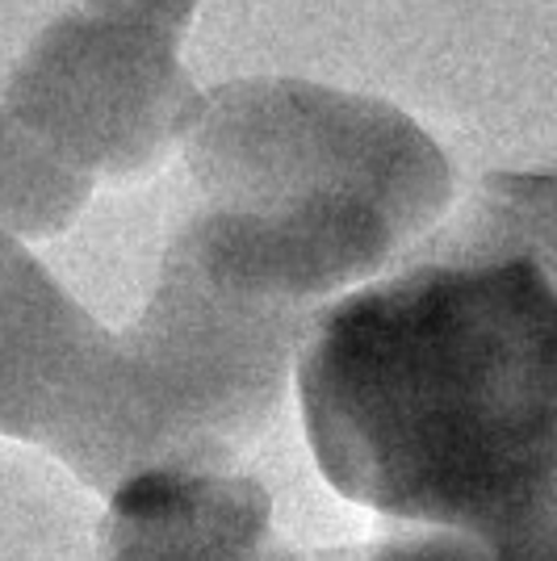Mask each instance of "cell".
Instances as JSON below:
<instances>
[{
	"mask_svg": "<svg viewBox=\"0 0 557 561\" xmlns=\"http://www.w3.org/2000/svg\"><path fill=\"white\" fill-rule=\"evenodd\" d=\"M101 561H298L273 540V499L252 478L147 469L110 494Z\"/></svg>",
	"mask_w": 557,
	"mask_h": 561,
	"instance_id": "8992f818",
	"label": "cell"
},
{
	"mask_svg": "<svg viewBox=\"0 0 557 561\" xmlns=\"http://www.w3.org/2000/svg\"><path fill=\"white\" fill-rule=\"evenodd\" d=\"M298 398L344 499L495 561H557V172H495L386 277L315 310Z\"/></svg>",
	"mask_w": 557,
	"mask_h": 561,
	"instance_id": "6da1fadb",
	"label": "cell"
},
{
	"mask_svg": "<svg viewBox=\"0 0 557 561\" xmlns=\"http://www.w3.org/2000/svg\"><path fill=\"white\" fill-rule=\"evenodd\" d=\"M197 210L177 243L231 289L315 314L436 231L453 168L390 101L315 80H235L185 139Z\"/></svg>",
	"mask_w": 557,
	"mask_h": 561,
	"instance_id": "7a4b0ae2",
	"label": "cell"
},
{
	"mask_svg": "<svg viewBox=\"0 0 557 561\" xmlns=\"http://www.w3.org/2000/svg\"><path fill=\"white\" fill-rule=\"evenodd\" d=\"M310 319L223 285L172 239L139 323L117 331L105 394L64 466L96 494L147 469L227 473L277 415Z\"/></svg>",
	"mask_w": 557,
	"mask_h": 561,
	"instance_id": "3957f363",
	"label": "cell"
},
{
	"mask_svg": "<svg viewBox=\"0 0 557 561\" xmlns=\"http://www.w3.org/2000/svg\"><path fill=\"white\" fill-rule=\"evenodd\" d=\"M197 0H84L25 47L4 110L80 181L156 168L206 110L181 68Z\"/></svg>",
	"mask_w": 557,
	"mask_h": 561,
	"instance_id": "277c9868",
	"label": "cell"
},
{
	"mask_svg": "<svg viewBox=\"0 0 557 561\" xmlns=\"http://www.w3.org/2000/svg\"><path fill=\"white\" fill-rule=\"evenodd\" d=\"M298 561H495L487 545H478L465 533L448 528H416V533H395L365 545H344V549H323V553H298Z\"/></svg>",
	"mask_w": 557,
	"mask_h": 561,
	"instance_id": "ba28073f",
	"label": "cell"
},
{
	"mask_svg": "<svg viewBox=\"0 0 557 561\" xmlns=\"http://www.w3.org/2000/svg\"><path fill=\"white\" fill-rule=\"evenodd\" d=\"M89 202V181L50 160L0 101V231L59 234Z\"/></svg>",
	"mask_w": 557,
	"mask_h": 561,
	"instance_id": "52a82bcc",
	"label": "cell"
},
{
	"mask_svg": "<svg viewBox=\"0 0 557 561\" xmlns=\"http://www.w3.org/2000/svg\"><path fill=\"white\" fill-rule=\"evenodd\" d=\"M105 331L9 231H0V436L68 457L114 365Z\"/></svg>",
	"mask_w": 557,
	"mask_h": 561,
	"instance_id": "5b68a950",
	"label": "cell"
}]
</instances>
